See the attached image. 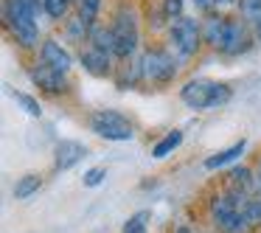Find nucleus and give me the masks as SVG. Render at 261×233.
<instances>
[{"instance_id": "1", "label": "nucleus", "mask_w": 261, "mask_h": 233, "mask_svg": "<svg viewBox=\"0 0 261 233\" xmlns=\"http://www.w3.org/2000/svg\"><path fill=\"white\" fill-rule=\"evenodd\" d=\"M253 194L239 191V188L227 186L225 191L214 194V199L208 202V216L211 225L216 227L219 233H247L253 227L247 216V202Z\"/></svg>"}, {"instance_id": "2", "label": "nucleus", "mask_w": 261, "mask_h": 233, "mask_svg": "<svg viewBox=\"0 0 261 233\" xmlns=\"http://www.w3.org/2000/svg\"><path fill=\"white\" fill-rule=\"evenodd\" d=\"M180 98L191 110H219L233 98V90L227 82L214 79H188L180 87Z\"/></svg>"}, {"instance_id": "3", "label": "nucleus", "mask_w": 261, "mask_h": 233, "mask_svg": "<svg viewBox=\"0 0 261 233\" xmlns=\"http://www.w3.org/2000/svg\"><path fill=\"white\" fill-rule=\"evenodd\" d=\"M113 40H115V59L126 62L135 57L141 48V29H138V14L132 6H121L113 17Z\"/></svg>"}, {"instance_id": "4", "label": "nucleus", "mask_w": 261, "mask_h": 233, "mask_svg": "<svg viewBox=\"0 0 261 233\" xmlns=\"http://www.w3.org/2000/svg\"><path fill=\"white\" fill-rule=\"evenodd\" d=\"M138 62H141V79L152 82V85H169V82H174L177 70H180L177 68L180 59L166 48H149Z\"/></svg>"}, {"instance_id": "5", "label": "nucleus", "mask_w": 261, "mask_h": 233, "mask_svg": "<svg viewBox=\"0 0 261 233\" xmlns=\"http://www.w3.org/2000/svg\"><path fill=\"white\" fill-rule=\"evenodd\" d=\"M169 42L177 59H191L202 45V23L194 17H180L169 23Z\"/></svg>"}, {"instance_id": "6", "label": "nucleus", "mask_w": 261, "mask_h": 233, "mask_svg": "<svg viewBox=\"0 0 261 233\" xmlns=\"http://www.w3.org/2000/svg\"><path fill=\"white\" fill-rule=\"evenodd\" d=\"M90 132H96L104 141H115V143H124L135 138L132 121L124 113H118V110H96L90 115Z\"/></svg>"}, {"instance_id": "7", "label": "nucleus", "mask_w": 261, "mask_h": 233, "mask_svg": "<svg viewBox=\"0 0 261 233\" xmlns=\"http://www.w3.org/2000/svg\"><path fill=\"white\" fill-rule=\"evenodd\" d=\"M3 20H6L12 37L17 40L20 48H34L37 40H40V25L37 20L20 6L17 0H6V9H3Z\"/></svg>"}, {"instance_id": "8", "label": "nucleus", "mask_w": 261, "mask_h": 233, "mask_svg": "<svg viewBox=\"0 0 261 233\" xmlns=\"http://www.w3.org/2000/svg\"><path fill=\"white\" fill-rule=\"evenodd\" d=\"M253 29H250L247 20H236V17H227V29H225V40H222L219 51L225 57H239V54L250 51L253 45Z\"/></svg>"}, {"instance_id": "9", "label": "nucleus", "mask_w": 261, "mask_h": 233, "mask_svg": "<svg viewBox=\"0 0 261 233\" xmlns=\"http://www.w3.org/2000/svg\"><path fill=\"white\" fill-rule=\"evenodd\" d=\"M87 158V146L82 141H70V138H62V141L54 146V171H68L73 169L76 163Z\"/></svg>"}, {"instance_id": "10", "label": "nucleus", "mask_w": 261, "mask_h": 233, "mask_svg": "<svg viewBox=\"0 0 261 233\" xmlns=\"http://www.w3.org/2000/svg\"><path fill=\"white\" fill-rule=\"evenodd\" d=\"M31 82H34L37 87H42L45 93H65L70 87V82H68V73H59V70H54V68H48L45 62H37L34 68H31Z\"/></svg>"}, {"instance_id": "11", "label": "nucleus", "mask_w": 261, "mask_h": 233, "mask_svg": "<svg viewBox=\"0 0 261 233\" xmlns=\"http://www.w3.org/2000/svg\"><path fill=\"white\" fill-rule=\"evenodd\" d=\"M40 62H45L48 68L59 70V73H68V70L73 68V57H70V51L62 45V42H57V40H45V42H42Z\"/></svg>"}, {"instance_id": "12", "label": "nucleus", "mask_w": 261, "mask_h": 233, "mask_svg": "<svg viewBox=\"0 0 261 233\" xmlns=\"http://www.w3.org/2000/svg\"><path fill=\"white\" fill-rule=\"evenodd\" d=\"M82 68L87 70L90 76H110L113 73V54H107V51H98V48H93V45H87L85 51H82Z\"/></svg>"}, {"instance_id": "13", "label": "nucleus", "mask_w": 261, "mask_h": 233, "mask_svg": "<svg viewBox=\"0 0 261 233\" xmlns=\"http://www.w3.org/2000/svg\"><path fill=\"white\" fill-rule=\"evenodd\" d=\"M199 23H202V42H208L211 48H216V51H219L222 40H225L227 17H222V14H208V17L199 20Z\"/></svg>"}, {"instance_id": "14", "label": "nucleus", "mask_w": 261, "mask_h": 233, "mask_svg": "<svg viewBox=\"0 0 261 233\" xmlns=\"http://www.w3.org/2000/svg\"><path fill=\"white\" fill-rule=\"evenodd\" d=\"M227 186L239 188V191H247V194H258V183H255V171L250 166H233L227 171Z\"/></svg>"}, {"instance_id": "15", "label": "nucleus", "mask_w": 261, "mask_h": 233, "mask_svg": "<svg viewBox=\"0 0 261 233\" xmlns=\"http://www.w3.org/2000/svg\"><path fill=\"white\" fill-rule=\"evenodd\" d=\"M244 149H247V141L242 138V141H236L233 146H227V149H222V152L211 154V158L205 160V169H208V171H216V169H222V166L233 163L239 154H244Z\"/></svg>"}, {"instance_id": "16", "label": "nucleus", "mask_w": 261, "mask_h": 233, "mask_svg": "<svg viewBox=\"0 0 261 233\" xmlns=\"http://www.w3.org/2000/svg\"><path fill=\"white\" fill-rule=\"evenodd\" d=\"M180 143H182V130H171V132H166V135L152 146V158H154V160L169 158V154L174 152V149H180Z\"/></svg>"}, {"instance_id": "17", "label": "nucleus", "mask_w": 261, "mask_h": 233, "mask_svg": "<svg viewBox=\"0 0 261 233\" xmlns=\"http://www.w3.org/2000/svg\"><path fill=\"white\" fill-rule=\"evenodd\" d=\"M87 45L98 48V51H107L115 57V40H113V29L107 25H93L90 29V37H87Z\"/></svg>"}, {"instance_id": "18", "label": "nucleus", "mask_w": 261, "mask_h": 233, "mask_svg": "<svg viewBox=\"0 0 261 233\" xmlns=\"http://www.w3.org/2000/svg\"><path fill=\"white\" fill-rule=\"evenodd\" d=\"M42 188V177L40 174H23V177H17V183H14V199H29V197H34L37 191Z\"/></svg>"}, {"instance_id": "19", "label": "nucleus", "mask_w": 261, "mask_h": 233, "mask_svg": "<svg viewBox=\"0 0 261 233\" xmlns=\"http://www.w3.org/2000/svg\"><path fill=\"white\" fill-rule=\"evenodd\" d=\"M149 219H152V214H149V211H135V214L124 222L121 233H146L149 230Z\"/></svg>"}, {"instance_id": "20", "label": "nucleus", "mask_w": 261, "mask_h": 233, "mask_svg": "<svg viewBox=\"0 0 261 233\" xmlns=\"http://www.w3.org/2000/svg\"><path fill=\"white\" fill-rule=\"evenodd\" d=\"M98 9H101V0H79V14L76 17H82L87 25H98L96 20H98Z\"/></svg>"}, {"instance_id": "21", "label": "nucleus", "mask_w": 261, "mask_h": 233, "mask_svg": "<svg viewBox=\"0 0 261 233\" xmlns=\"http://www.w3.org/2000/svg\"><path fill=\"white\" fill-rule=\"evenodd\" d=\"M14 101H17L20 107H23L25 113L31 115V118H40V115H42V104L37 101L34 96H29V93H23V90H14Z\"/></svg>"}, {"instance_id": "22", "label": "nucleus", "mask_w": 261, "mask_h": 233, "mask_svg": "<svg viewBox=\"0 0 261 233\" xmlns=\"http://www.w3.org/2000/svg\"><path fill=\"white\" fill-rule=\"evenodd\" d=\"M42 6H45V17L65 20L70 12V0H42Z\"/></svg>"}, {"instance_id": "23", "label": "nucleus", "mask_w": 261, "mask_h": 233, "mask_svg": "<svg viewBox=\"0 0 261 233\" xmlns=\"http://www.w3.org/2000/svg\"><path fill=\"white\" fill-rule=\"evenodd\" d=\"M104 180H107V166H93V169H87L85 177H82L85 188H96V186H101Z\"/></svg>"}, {"instance_id": "24", "label": "nucleus", "mask_w": 261, "mask_h": 233, "mask_svg": "<svg viewBox=\"0 0 261 233\" xmlns=\"http://www.w3.org/2000/svg\"><path fill=\"white\" fill-rule=\"evenodd\" d=\"M182 6H186V0H163V14L169 23H174V20L186 17L182 14Z\"/></svg>"}, {"instance_id": "25", "label": "nucleus", "mask_w": 261, "mask_h": 233, "mask_svg": "<svg viewBox=\"0 0 261 233\" xmlns=\"http://www.w3.org/2000/svg\"><path fill=\"white\" fill-rule=\"evenodd\" d=\"M239 12H242V17L247 20H255V17H261V0H242L239 3Z\"/></svg>"}, {"instance_id": "26", "label": "nucleus", "mask_w": 261, "mask_h": 233, "mask_svg": "<svg viewBox=\"0 0 261 233\" xmlns=\"http://www.w3.org/2000/svg\"><path fill=\"white\" fill-rule=\"evenodd\" d=\"M17 3H20V6H23L25 12L31 14V17L37 20V23H40V17L45 14V6H42V0H17Z\"/></svg>"}, {"instance_id": "27", "label": "nucleus", "mask_w": 261, "mask_h": 233, "mask_svg": "<svg viewBox=\"0 0 261 233\" xmlns=\"http://www.w3.org/2000/svg\"><path fill=\"white\" fill-rule=\"evenodd\" d=\"M197 9H205V12H211V9H216V0H191Z\"/></svg>"}, {"instance_id": "28", "label": "nucleus", "mask_w": 261, "mask_h": 233, "mask_svg": "<svg viewBox=\"0 0 261 233\" xmlns=\"http://www.w3.org/2000/svg\"><path fill=\"white\" fill-rule=\"evenodd\" d=\"M250 29H253V37L261 42V17H255V20H250Z\"/></svg>"}, {"instance_id": "29", "label": "nucleus", "mask_w": 261, "mask_h": 233, "mask_svg": "<svg viewBox=\"0 0 261 233\" xmlns=\"http://www.w3.org/2000/svg\"><path fill=\"white\" fill-rule=\"evenodd\" d=\"M242 0H216V9H225V6H239Z\"/></svg>"}, {"instance_id": "30", "label": "nucleus", "mask_w": 261, "mask_h": 233, "mask_svg": "<svg viewBox=\"0 0 261 233\" xmlns=\"http://www.w3.org/2000/svg\"><path fill=\"white\" fill-rule=\"evenodd\" d=\"M255 183H258V194H261V160H258V169H255Z\"/></svg>"}, {"instance_id": "31", "label": "nucleus", "mask_w": 261, "mask_h": 233, "mask_svg": "<svg viewBox=\"0 0 261 233\" xmlns=\"http://www.w3.org/2000/svg\"><path fill=\"white\" fill-rule=\"evenodd\" d=\"M174 233H194V230H191V227H188V225H180V227H177Z\"/></svg>"}]
</instances>
